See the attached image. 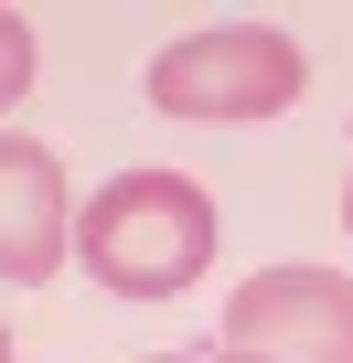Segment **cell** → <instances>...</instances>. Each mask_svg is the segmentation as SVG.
I'll use <instances>...</instances> for the list:
<instances>
[{
	"instance_id": "1",
	"label": "cell",
	"mask_w": 353,
	"mask_h": 363,
	"mask_svg": "<svg viewBox=\"0 0 353 363\" xmlns=\"http://www.w3.org/2000/svg\"><path fill=\"white\" fill-rule=\"evenodd\" d=\"M75 257L107 299H183L214 267V193L183 171H118L75 214Z\"/></svg>"
},
{
	"instance_id": "2",
	"label": "cell",
	"mask_w": 353,
	"mask_h": 363,
	"mask_svg": "<svg viewBox=\"0 0 353 363\" xmlns=\"http://www.w3.org/2000/svg\"><path fill=\"white\" fill-rule=\"evenodd\" d=\"M300 86H310V54L278 22H214V33H183L150 54V107L204 118V128H257V118L300 107Z\"/></svg>"
},
{
	"instance_id": "3",
	"label": "cell",
	"mask_w": 353,
	"mask_h": 363,
	"mask_svg": "<svg viewBox=\"0 0 353 363\" xmlns=\"http://www.w3.org/2000/svg\"><path fill=\"white\" fill-rule=\"evenodd\" d=\"M225 352H246V363H353V278L342 267H257L225 299Z\"/></svg>"
},
{
	"instance_id": "4",
	"label": "cell",
	"mask_w": 353,
	"mask_h": 363,
	"mask_svg": "<svg viewBox=\"0 0 353 363\" xmlns=\"http://www.w3.org/2000/svg\"><path fill=\"white\" fill-rule=\"evenodd\" d=\"M75 257V203H65V160L43 139H0V278L43 289Z\"/></svg>"
},
{
	"instance_id": "5",
	"label": "cell",
	"mask_w": 353,
	"mask_h": 363,
	"mask_svg": "<svg viewBox=\"0 0 353 363\" xmlns=\"http://www.w3.org/2000/svg\"><path fill=\"white\" fill-rule=\"evenodd\" d=\"M33 75H43V43H33V22H22V11H0V118L33 96Z\"/></svg>"
},
{
	"instance_id": "6",
	"label": "cell",
	"mask_w": 353,
	"mask_h": 363,
	"mask_svg": "<svg viewBox=\"0 0 353 363\" xmlns=\"http://www.w3.org/2000/svg\"><path fill=\"white\" fill-rule=\"evenodd\" d=\"M139 363H246V352H139Z\"/></svg>"
},
{
	"instance_id": "7",
	"label": "cell",
	"mask_w": 353,
	"mask_h": 363,
	"mask_svg": "<svg viewBox=\"0 0 353 363\" xmlns=\"http://www.w3.org/2000/svg\"><path fill=\"white\" fill-rule=\"evenodd\" d=\"M342 235H353V182H342Z\"/></svg>"
},
{
	"instance_id": "8",
	"label": "cell",
	"mask_w": 353,
	"mask_h": 363,
	"mask_svg": "<svg viewBox=\"0 0 353 363\" xmlns=\"http://www.w3.org/2000/svg\"><path fill=\"white\" fill-rule=\"evenodd\" d=\"M0 363H11V320H0Z\"/></svg>"
}]
</instances>
